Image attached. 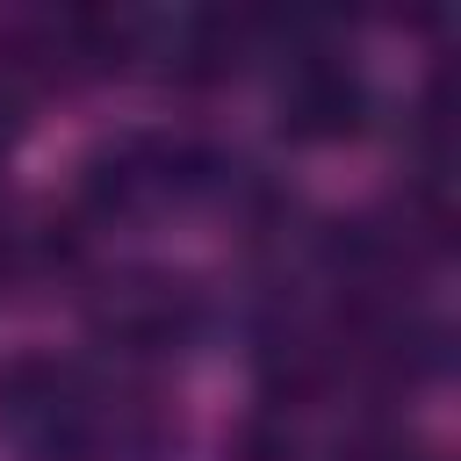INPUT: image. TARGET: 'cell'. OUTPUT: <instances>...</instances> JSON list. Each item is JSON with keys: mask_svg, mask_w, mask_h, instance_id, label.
Segmentation results:
<instances>
[{"mask_svg": "<svg viewBox=\"0 0 461 461\" xmlns=\"http://www.w3.org/2000/svg\"><path fill=\"white\" fill-rule=\"evenodd\" d=\"M281 108H288V122H295L303 137H339V130H353L360 86H353L346 65H303V72L288 79Z\"/></svg>", "mask_w": 461, "mask_h": 461, "instance_id": "obj_1", "label": "cell"}]
</instances>
